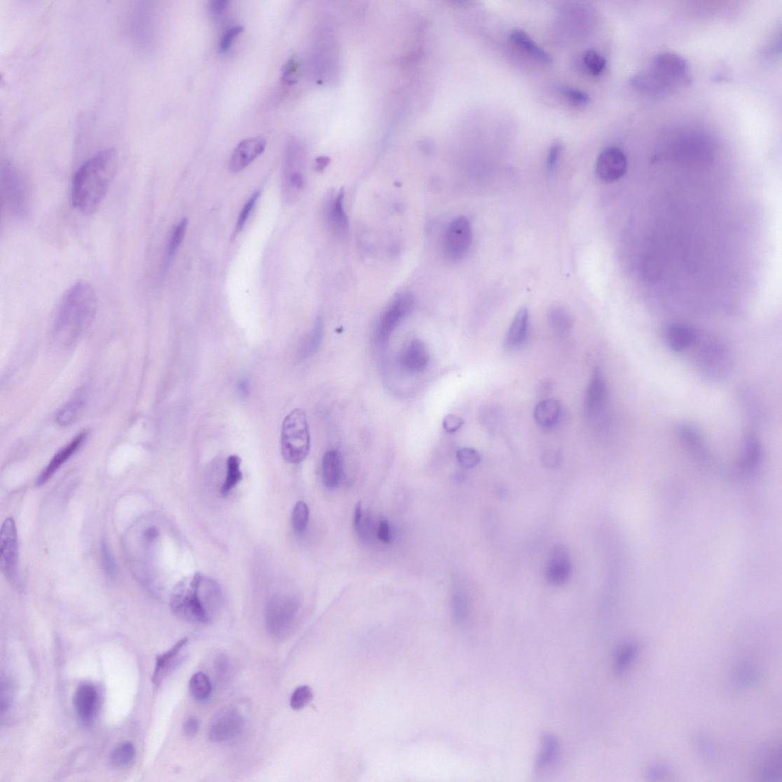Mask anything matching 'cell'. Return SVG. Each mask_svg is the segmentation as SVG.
Returning <instances> with one entry per match:
<instances>
[{"instance_id":"cell-1","label":"cell","mask_w":782,"mask_h":782,"mask_svg":"<svg viewBox=\"0 0 782 782\" xmlns=\"http://www.w3.org/2000/svg\"><path fill=\"white\" fill-rule=\"evenodd\" d=\"M97 308L95 289L79 282L68 289L59 305L52 338L58 348H70L92 324Z\"/></svg>"},{"instance_id":"cell-2","label":"cell","mask_w":782,"mask_h":782,"mask_svg":"<svg viewBox=\"0 0 782 782\" xmlns=\"http://www.w3.org/2000/svg\"><path fill=\"white\" fill-rule=\"evenodd\" d=\"M117 167L114 149L102 151L85 161L73 178L72 205L84 214H95L114 179Z\"/></svg>"},{"instance_id":"cell-3","label":"cell","mask_w":782,"mask_h":782,"mask_svg":"<svg viewBox=\"0 0 782 782\" xmlns=\"http://www.w3.org/2000/svg\"><path fill=\"white\" fill-rule=\"evenodd\" d=\"M222 599L218 584L200 573L185 577L174 588L170 606L177 616L198 624L210 622L212 610Z\"/></svg>"},{"instance_id":"cell-4","label":"cell","mask_w":782,"mask_h":782,"mask_svg":"<svg viewBox=\"0 0 782 782\" xmlns=\"http://www.w3.org/2000/svg\"><path fill=\"white\" fill-rule=\"evenodd\" d=\"M1 192L8 215L20 222L27 220L32 210L30 186L20 170L8 161L1 168Z\"/></svg>"},{"instance_id":"cell-5","label":"cell","mask_w":782,"mask_h":782,"mask_svg":"<svg viewBox=\"0 0 782 782\" xmlns=\"http://www.w3.org/2000/svg\"><path fill=\"white\" fill-rule=\"evenodd\" d=\"M310 448V435L307 415L295 409L286 416L282 432V452L285 460L297 464L308 457Z\"/></svg>"},{"instance_id":"cell-6","label":"cell","mask_w":782,"mask_h":782,"mask_svg":"<svg viewBox=\"0 0 782 782\" xmlns=\"http://www.w3.org/2000/svg\"><path fill=\"white\" fill-rule=\"evenodd\" d=\"M649 72L667 92L690 82V66L683 57L673 53L654 58Z\"/></svg>"},{"instance_id":"cell-7","label":"cell","mask_w":782,"mask_h":782,"mask_svg":"<svg viewBox=\"0 0 782 782\" xmlns=\"http://www.w3.org/2000/svg\"><path fill=\"white\" fill-rule=\"evenodd\" d=\"M299 608V601L291 595H275L271 598L266 611L269 633L277 637L287 634L295 622Z\"/></svg>"},{"instance_id":"cell-8","label":"cell","mask_w":782,"mask_h":782,"mask_svg":"<svg viewBox=\"0 0 782 782\" xmlns=\"http://www.w3.org/2000/svg\"><path fill=\"white\" fill-rule=\"evenodd\" d=\"M414 297L410 293L399 294L391 302L382 315L377 330V339L380 344H386L394 331L412 312Z\"/></svg>"},{"instance_id":"cell-9","label":"cell","mask_w":782,"mask_h":782,"mask_svg":"<svg viewBox=\"0 0 782 782\" xmlns=\"http://www.w3.org/2000/svg\"><path fill=\"white\" fill-rule=\"evenodd\" d=\"M472 240V226L465 217H459L448 226L444 240L446 256L451 261L463 259L469 252Z\"/></svg>"},{"instance_id":"cell-10","label":"cell","mask_w":782,"mask_h":782,"mask_svg":"<svg viewBox=\"0 0 782 782\" xmlns=\"http://www.w3.org/2000/svg\"><path fill=\"white\" fill-rule=\"evenodd\" d=\"M0 567L6 579L15 582L18 572V539L13 518L6 519L1 529Z\"/></svg>"},{"instance_id":"cell-11","label":"cell","mask_w":782,"mask_h":782,"mask_svg":"<svg viewBox=\"0 0 782 782\" xmlns=\"http://www.w3.org/2000/svg\"><path fill=\"white\" fill-rule=\"evenodd\" d=\"M243 728L244 720L241 713L234 708H226L212 718L209 727V738L212 742H227L240 736Z\"/></svg>"},{"instance_id":"cell-12","label":"cell","mask_w":782,"mask_h":782,"mask_svg":"<svg viewBox=\"0 0 782 782\" xmlns=\"http://www.w3.org/2000/svg\"><path fill=\"white\" fill-rule=\"evenodd\" d=\"M627 171V160L624 152L617 147L602 151L596 163V174L603 182L612 183L622 178Z\"/></svg>"},{"instance_id":"cell-13","label":"cell","mask_w":782,"mask_h":782,"mask_svg":"<svg viewBox=\"0 0 782 782\" xmlns=\"http://www.w3.org/2000/svg\"><path fill=\"white\" fill-rule=\"evenodd\" d=\"M781 750L780 744L770 743L760 750L755 761L756 776L762 781H781Z\"/></svg>"},{"instance_id":"cell-14","label":"cell","mask_w":782,"mask_h":782,"mask_svg":"<svg viewBox=\"0 0 782 782\" xmlns=\"http://www.w3.org/2000/svg\"><path fill=\"white\" fill-rule=\"evenodd\" d=\"M266 148V141L261 137H252L242 140L233 152L229 170L239 173L259 158Z\"/></svg>"},{"instance_id":"cell-15","label":"cell","mask_w":782,"mask_h":782,"mask_svg":"<svg viewBox=\"0 0 782 782\" xmlns=\"http://www.w3.org/2000/svg\"><path fill=\"white\" fill-rule=\"evenodd\" d=\"M546 573L548 582L554 586L563 585L570 579L571 559L565 547L558 545L552 550Z\"/></svg>"},{"instance_id":"cell-16","label":"cell","mask_w":782,"mask_h":782,"mask_svg":"<svg viewBox=\"0 0 782 782\" xmlns=\"http://www.w3.org/2000/svg\"><path fill=\"white\" fill-rule=\"evenodd\" d=\"M700 355L702 368L708 375L710 373L715 376L717 373V378H720V375H725L729 371L730 359L724 345L717 342L708 343L702 348Z\"/></svg>"},{"instance_id":"cell-17","label":"cell","mask_w":782,"mask_h":782,"mask_svg":"<svg viewBox=\"0 0 782 782\" xmlns=\"http://www.w3.org/2000/svg\"><path fill=\"white\" fill-rule=\"evenodd\" d=\"M608 402V387L602 371L597 368L593 372L586 395V406L591 416L600 415Z\"/></svg>"},{"instance_id":"cell-18","label":"cell","mask_w":782,"mask_h":782,"mask_svg":"<svg viewBox=\"0 0 782 782\" xmlns=\"http://www.w3.org/2000/svg\"><path fill=\"white\" fill-rule=\"evenodd\" d=\"M664 338L668 347L676 352L690 350L698 343L696 331L690 326L678 322L666 327Z\"/></svg>"},{"instance_id":"cell-19","label":"cell","mask_w":782,"mask_h":782,"mask_svg":"<svg viewBox=\"0 0 782 782\" xmlns=\"http://www.w3.org/2000/svg\"><path fill=\"white\" fill-rule=\"evenodd\" d=\"M430 362L428 348L420 339H415L408 345L399 359L403 369L409 373H420L426 369Z\"/></svg>"},{"instance_id":"cell-20","label":"cell","mask_w":782,"mask_h":782,"mask_svg":"<svg viewBox=\"0 0 782 782\" xmlns=\"http://www.w3.org/2000/svg\"><path fill=\"white\" fill-rule=\"evenodd\" d=\"M86 437V432L79 433L78 436L70 441L69 444H67L63 447L60 451H58L46 467V469L39 474V478L36 479V486L40 487L44 486L68 459L78 451Z\"/></svg>"},{"instance_id":"cell-21","label":"cell","mask_w":782,"mask_h":782,"mask_svg":"<svg viewBox=\"0 0 782 782\" xmlns=\"http://www.w3.org/2000/svg\"><path fill=\"white\" fill-rule=\"evenodd\" d=\"M98 695L96 687L92 685L83 684L74 693V705L78 717L85 722H90L97 708Z\"/></svg>"},{"instance_id":"cell-22","label":"cell","mask_w":782,"mask_h":782,"mask_svg":"<svg viewBox=\"0 0 782 782\" xmlns=\"http://www.w3.org/2000/svg\"><path fill=\"white\" fill-rule=\"evenodd\" d=\"M676 430L679 441L687 451L701 462H709L708 449L699 430L687 424H680Z\"/></svg>"},{"instance_id":"cell-23","label":"cell","mask_w":782,"mask_h":782,"mask_svg":"<svg viewBox=\"0 0 782 782\" xmlns=\"http://www.w3.org/2000/svg\"><path fill=\"white\" fill-rule=\"evenodd\" d=\"M322 481L325 486L333 489L338 486L343 474V458L336 449L329 450L322 458Z\"/></svg>"},{"instance_id":"cell-24","label":"cell","mask_w":782,"mask_h":782,"mask_svg":"<svg viewBox=\"0 0 782 782\" xmlns=\"http://www.w3.org/2000/svg\"><path fill=\"white\" fill-rule=\"evenodd\" d=\"M529 329V312L525 308L517 312L507 331L505 343L511 348H516L526 342Z\"/></svg>"},{"instance_id":"cell-25","label":"cell","mask_w":782,"mask_h":782,"mask_svg":"<svg viewBox=\"0 0 782 782\" xmlns=\"http://www.w3.org/2000/svg\"><path fill=\"white\" fill-rule=\"evenodd\" d=\"M562 406L555 399H546L540 402L534 410V419L540 427H554L558 423Z\"/></svg>"},{"instance_id":"cell-26","label":"cell","mask_w":782,"mask_h":782,"mask_svg":"<svg viewBox=\"0 0 782 782\" xmlns=\"http://www.w3.org/2000/svg\"><path fill=\"white\" fill-rule=\"evenodd\" d=\"M188 641V638L178 641L171 650L157 657L154 674L152 676V681L156 685H159L163 681L165 677L174 667L178 654Z\"/></svg>"},{"instance_id":"cell-27","label":"cell","mask_w":782,"mask_h":782,"mask_svg":"<svg viewBox=\"0 0 782 782\" xmlns=\"http://www.w3.org/2000/svg\"><path fill=\"white\" fill-rule=\"evenodd\" d=\"M509 39L516 47L521 48L533 58L537 59V61L546 64L552 62L551 55L535 43L528 34L524 31L520 29L512 31L511 35H509Z\"/></svg>"},{"instance_id":"cell-28","label":"cell","mask_w":782,"mask_h":782,"mask_svg":"<svg viewBox=\"0 0 782 782\" xmlns=\"http://www.w3.org/2000/svg\"><path fill=\"white\" fill-rule=\"evenodd\" d=\"M762 455V447L759 439L753 433H750L745 439L743 453L737 462L736 469L741 472H749L757 465Z\"/></svg>"},{"instance_id":"cell-29","label":"cell","mask_w":782,"mask_h":782,"mask_svg":"<svg viewBox=\"0 0 782 782\" xmlns=\"http://www.w3.org/2000/svg\"><path fill=\"white\" fill-rule=\"evenodd\" d=\"M329 222L331 228L338 235H344L348 229V220L344 207V193L339 192L329 210Z\"/></svg>"},{"instance_id":"cell-30","label":"cell","mask_w":782,"mask_h":782,"mask_svg":"<svg viewBox=\"0 0 782 782\" xmlns=\"http://www.w3.org/2000/svg\"><path fill=\"white\" fill-rule=\"evenodd\" d=\"M560 746L558 739L552 734H544L542 737V750L535 762V769L545 770L554 764L558 758Z\"/></svg>"},{"instance_id":"cell-31","label":"cell","mask_w":782,"mask_h":782,"mask_svg":"<svg viewBox=\"0 0 782 782\" xmlns=\"http://www.w3.org/2000/svg\"><path fill=\"white\" fill-rule=\"evenodd\" d=\"M85 399H86V396L81 391L58 411L55 421L59 426L62 427H69L78 419L85 405Z\"/></svg>"},{"instance_id":"cell-32","label":"cell","mask_w":782,"mask_h":782,"mask_svg":"<svg viewBox=\"0 0 782 782\" xmlns=\"http://www.w3.org/2000/svg\"><path fill=\"white\" fill-rule=\"evenodd\" d=\"M548 320L552 329L561 335L566 334L573 325L571 314L560 305L552 306L548 313Z\"/></svg>"},{"instance_id":"cell-33","label":"cell","mask_w":782,"mask_h":782,"mask_svg":"<svg viewBox=\"0 0 782 782\" xmlns=\"http://www.w3.org/2000/svg\"><path fill=\"white\" fill-rule=\"evenodd\" d=\"M639 649L638 643L635 642H628L620 645L616 652L615 659L616 673L622 675L626 673L632 665Z\"/></svg>"},{"instance_id":"cell-34","label":"cell","mask_w":782,"mask_h":782,"mask_svg":"<svg viewBox=\"0 0 782 782\" xmlns=\"http://www.w3.org/2000/svg\"><path fill=\"white\" fill-rule=\"evenodd\" d=\"M186 227H188V219H184L174 228L171 238H170L163 266V275L164 276L167 273L178 249H179L184 239Z\"/></svg>"},{"instance_id":"cell-35","label":"cell","mask_w":782,"mask_h":782,"mask_svg":"<svg viewBox=\"0 0 782 782\" xmlns=\"http://www.w3.org/2000/svg\"><path fill=\"white\" fill-rule=\"evenodd\" d=\"M241 462V458L239 456L231 455L228 457L226 478L222 488H221V494L224 497H226L242 480V473L240 471Z\"/></svg>"},{"instance_id":"cell-36","label":"cell","mask_w":782,"mask_h":782,"mask_svg":"<svg viewBox=\"0 0 782 782\" xmlns=\"http://www.w3.org/2000/svg\"><path fill=\"white\" fill-rule=\"evenodd\" d=\"M759 679L760 674L757 669L751 666L743 665L734 671L732 684L739 690H746L756 685Z\"/></svg>"},{"instance_id":"cell-37","label":"cell","mask_w":782,"mask_h":782,"mask_svg":"<svg viewBox=\"0 0 782 782\" xmlns=\"http://www.w3.org/2000/svg\"><path fill=\"white\" fill-rule=\"evenodd\" d=\"M190 692L193 698L199 702L206 701L212 694V684L207 675L195 673L191 678Z\"/></svg>"},{"instance_id":"cell-38","label":"cell","mask_w":782,"mask_h":782,"mask_svg":"<svg viewBox=\"0 0 782 782\" xmlns=\"http://www.w3.org/2000/svg\"><path fill=\"white\" fill-rule=\"evenodd\" d=\"M322 338H324V324H322V320L319 318L315 327L304 341L301 351V358L307 359L316 353L322 343Z\"/></svg>"},{"instance_id":"cell-39","label":"cell","mask_w":782,"mask_h":782,"mask_svg":"<svg viewBox=\"0 0 782 782\" xmlns=\"http://www.w3.org/2000/svg\"><path fill=\"white\" fill-rule=\"evenodd\" d=\"M135 749L131 743H121L115 748L111 755V762L116 767L128 768L135 759Z\"/></svg>"},{"instance_id":"cell-40","label":"cell","mask_w":782,"mask_h":782,"mask_svg":"<svg viewBox=\"0 0 782 782\" xmlns=\"http://www.w3.org/2000/svg\"><path fill=\"white\" fill-rule=\"evenodd\" d=\"M694 744L697 752L705 762L712 763L717 760V747L708 736L697 734L694 737Z\"/></svg>"},{"instance_id":"cell-41","label":"cell","mask_w":782,"mask_h":782,"mask_svg":"<svg viewBox=\"0 0 782 782\" xmlns=\"http://www.w3.org/2000/svg\"><path fill=\"white\" fill-rule=\"evenodd\" d=\"M583 63L586 71L594 76L600 75L607 66L606 59L592 49L584 53Z\"/></svg>"},{"instance_id":"cell-42","label":"cell","mask_w":782,"mask_h":782,"mask_svg":"<svg viewBox=\"0 0 782 782\" xmlns=\"http://www.w3.org/2000/svg\"><path fill=\"white\" fill-rule=\"evenodd\" d=\"M309 515V508L307 504L300 501L296 505L292 514V524L296 534L302 535L307 530Z\"/></svg>"},{"instance_id":"cell-43","label":"cell","mask_w":782,"mask_h":782,"mask_svg":"<svg viewBox=\"0 0 782 782\" xmlns=\"http://www.w3.org/2000/svg\"><path fill=\"white\" fill-rule=\"evenodd\" d=\"M313 694L309 686L297 687L291 697V707L294 711L303 709L312 701Z\"/></svg>"},{"instance_id":"cell-44","label":"cell","mask_w":782,"mask_h":782,"mask_svg":"<svg viewBox=\"0 0 782 782\" xmlns=\"http://www.w3.org/2000/svg\"><path fill=\"white\" fill-rule=\"evenodd\" d=\"M457 459L458 463L465 469H473L479 464L481 456L472 448H462L457 452Z\"/></svg>"},{"instance_id":"cell-45","label":"cell","mask_w":782,"mask_h":782,"mask_svg":"<svg viewBox=\"0 0 782 782\" xmlns=\"http://www.w3.org/2000/svg\"><path fill=\"white\" fill-rule=\"evenodd\" d=\"M564 97L569 103L576 107H584L590 103V97L586 93L579 89L572 88H563L560 89Z\"/></svg>"},{"instance_id":"cell-46","label":"cell","mask_w":782,"mask_h":782,"mask_svg":"<svg viewBox=\"0 0 782 782\" xmlns=\"http://www.w3.org/2000/svg\"><path fill=\"white\" fill-rule=\"evenodd\" d=\"M259 192L254 193L249 198V200L245 204L243 208L240 212L239 219H238L237 221V224L235 226L236 233H240L242 231V228H244L246 222H247V219L251 215L252 210H254V207L256 206V203L259 198Z\"/></svg>"},{"instance_id":"cell-47","label":"cell","mask_w":782,"mask_h":782,"mask_svg":"<svg viewBox=\"0 0 782 782\" xmlns=\"http://www.w3.org/2000/svg\"><path fill=\"white\" fill-rule=\"evenodd\" d=\"M671 768L668 764H657L652 766L645 771V778L652 781H659L666 779L671 774Z\"/></svg>"},{"instance_id":"cell-48","label":"cell","mask_w":782,"mask_h":782,"mask_svg":"<svg viewBox=\"0 0 782 782\" xmlns=\"http://www.w3.org/2000/svg\"><path fill=\"white\" fill-rule=\"evenodd\" d=\"M301 64L295 58L291 59L283 68L282 78L287 84L296 82L300 74Z\"/></svg>"},{"instance_id":"cell-49","label":"cell","mask_w":782,"mask_h":782,"mask_svg":"<svg viewBox=\"0 0 782 782\" xmlns=\"http://www.w3.org/2000/svg\"><path fill=\"white\" fill-rule=\"evenodd\" d=\"M563 149V146L562 142L556 141L554 143H552L549 151L547 163L548 173L551 174L555 171L560 156L561 155H562Z\"/></svg>"},{"instance_id":"cell-50","label":"cell","mask_w":782,"mask_h":782,"mask_svg":"<svg viewBox=\"0 0 782 782\" xmlns=\"http://www.w3.org/2000/svg\"><path fill=\"white\" fill-rule=\"evenodd\" d=\"M243 32V27H235L228 29L220 41L219 49L222 53H226L232 47L233 42L238 36Z\"/></svg>"},{"instance_id":"cell-51","label":"cell","mask_w":782,"mask_h":782,"mask_svg":"<svg viewBox=\"0 0 782 782\" xmlns=\"http://www.w3.org/2000/svg\"><path fill=\"white\" fill-rule=\"evenodd\" d=\"M101 554L106 572L109 575H114L116 573V564L105 542H102Z\"/></svg>"},{"instance_id":"cell-52","label":"cell","mask_w":782,"mask_h":782,"mask_svg":"<svg viewBox=\"0 0 782 782\" xmlns=\"http://www.w3.org/2000/svg\"><path fill=\"white\" fill-rule=\"evenodd\" d=\"M464 425V420L459 416L450 414L444 420V428L448 433L456 432Z\"/></svg>"},{"instance_id":"cell-53","label":"cell","mask_w":782,"mask_h":782,"mask_svg":"<svg viewBox=\"0 0 782 782\" xmlns=\"http://www.w3.org/2000/svg\"><path fill=\"white\" fill-rule=\"evenodd\" d=\"M184 733L189 738H193L198 734L199 729V722L195 717H189L186 719L183 725Z\"/></svg>"},{"instance_id":"cell-54","label":"cell","mask_w":782,"mask_h":782,"mask_svg":"<svg viewBox=\"0 0 782 782\" xmlns=\"http://www.w3.org/2000/svg\"><path fill=\"white\" fill-rule=\"evenodd\" d=\"M228 2L226 0H221V1L212 2L210 6V13L212 17L219 18L227 10Z\"/></svg>"},{"instance_id":"cell-55","label":"cell","mask_w":782,"mask_h":782,"mask_svg":"<svg viewBox=\"0 0 782 782\" xmlns=\"http://www.w3.org/2000/svg\"><path fill=\"white\" fill-rule=\"evenodd\" d=\"M378 539L385 543H389L391 540L390 532V526L387 521H382L380 523L378 530Z\"/></svg>"},{"instance_id":"cell-56","label":"cell","mask_w":782,"mask_h":782,"mask_svg":"<svg viewBox=\"0 0 782 782\" xmlns=\"http://www.w3.org/2000/svg\"><path fill=\"white\" fill-rule=\"evenodd\" d=\"M543 461L547 466L551 467H556L559 465L561 461V455L558 452L549 451L543 455Z\"/></svg>"},{"instance_id":"cell-57","label":"cell","mask_w":782,"mask_h":782,"mask_svg":"<svg viewBox=\"0 0 782 782\" xmlns=\"http://www.w3.org/2000/svg\"><path fill=\"white\" fill-rule=\"evenodd\" d=\"M362 516V503L359 502L358 504H356V505H355V512H354V519H353L354 528L355 529L356 531H359L360 530Z\"/></svg>"},{"instance_id":"cell-58","label":"cell","mask_w":782,"mask_h":782,"mask_svg":"<svg viewBox=\"0 0 782 782\" xmlns=\"http://www.w3.org/2000/svg\"><path fill=\"white\" fill-rule=\"evenodd\" d=\"M237 390L241 397L247 396L249 391V380H246V378L240 380L239 383H238Z\"/></svg>"}]
</instances>
